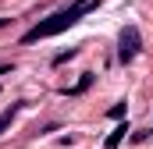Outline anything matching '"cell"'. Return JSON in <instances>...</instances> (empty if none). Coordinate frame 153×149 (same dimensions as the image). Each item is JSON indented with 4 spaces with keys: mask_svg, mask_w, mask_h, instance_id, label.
Wrapping results in <instances>:
<instances>
[{
    "mask_svg": "<svg viewBox=\"0 0 153 149\" xmlns=\"http://www.w3.org/2000/svg\"><path fill=\"white\" fill-rule=\"evenodd\" d=\"M93 7H100V0H71L68 7H61V11H53L50 18H43L39 25H32L25 36H22V43H39V39H50V36H61L64 29H71V25H78Z\"/></svg>",
    "mask_w": 153,
    "mask_h": 149,
    "instance_id": "obj_1",
    "label": "cell"
},
{
    "mask_svg": "<svg viewBox=\"0 0 153 149\" xmlns=\"http://www.w3.org/2000/svg\"><path fill=\"white\" fill-rule=\"evenodd\" d=\"M139 46H143V39H139V29H135V25H125V32H121V43H117V60H121V64L135 60Z\"/></svg>",
    "mask_w": 153,
    "mask_h": 149,
    "instance_id": "obj_2",
    "label": "cell"
},
{
    "mask_svg": "<svg viewBox=\"0 0 153 149\" xmlns=\"http://www.w3.org/2000/svg\"><path fill=\"white\" fill-rule=\"evenodd\" d=\"M125 131H128V124H117L114 131L107 135V142H103V146H107V149H117V146H121V139H125Z\"/></svg>",
    "mask_w": 153,
    "mask_h": 149,
    "instance_id": "obj_3",
    "label": "cell"
},
{
    "mask_svg": "<svg viewBox=\"0 0 153 149\" xmlns=\"http://www.w3.org/2000/svg\"><path fill=\"white\" fill-rule=\"evenodd\" d=\"M89 85H93V74H82V78H78V85H71V89H68V96H78V92H85Z\"/></svg>",
    "mask_w": 153,
    "mask_h": 149,
    "instance_id": "obj_4",
    "label": "cell"
},
{
    "mask_svg": "<svg viewBox=\"0 0 153 149\" xmlns=\"http://www.w3.org/2000/svg\"><path fill=\"white\" fill-rule=\"evenodd\" d=\"M14 114H18V103H11V110H4V114H0V135H4V128L14 121Z\"/></svg>",
    "mask_w": 153,
    "mask_h": 149,
    "instance_id": "obj_5",
    "label": "cell"
},
{
    "mask_svg": "<svg viewBox=\"0 0 153 149\" xmlns=\"http://www.w3.org/2000/svg\"><path fill=\"white\" fill-rule=\"evenodd\" d=\"M75 53H78V50H64V53H57V57H53V64H64V60H71Z\"/></svg>",
    "mask_w": 153,
    "mask_h": 149,
    "instance_id": "obj_6",
    "label": "cell"
},
{
    "mask_svg": "<svg viewBox=\"0 0 153 149\" xmlns=\"http://www.w3.org/2000/svg\"><path fill=\"white\" fill-rule=\"evenodd\" d=\"M111 117H114V121H117V117H125V103H117V107H111Z\"/></svg>",
    "mask_w": 153,
    "mask_h": 149,
    "instance_id": "obj_7",
    "label": "cell"
},
{
    "mask_svg": "<svg viewBox=\"0 0 153 149\" xmlns=\"http://www.w3.org/2000/svg\"><path fill=\"white\" fill-rule=\"evenodd\" d=\"M0 74H11V68H0Z\"/></svg>",
    "mask_w": 153,
    "mask_h": 149,
    "instance_id": "obj_8",
    "label": "cell"
},
{
    "mask_svg": "<svg viewBox=\"0 0 153 149\" xmlns=\"http://www.w3.org/2000/svg\"><path fill=\"white\" fill-rule=\"evenodd\" d=\"M4 25H7V18H0V29H4Z\"/></svg>",
    "mask_w": 153,
    "mask_h": 149,
    "instance_id": "obj_9",
    "label": "cell"
}]
</instances>
